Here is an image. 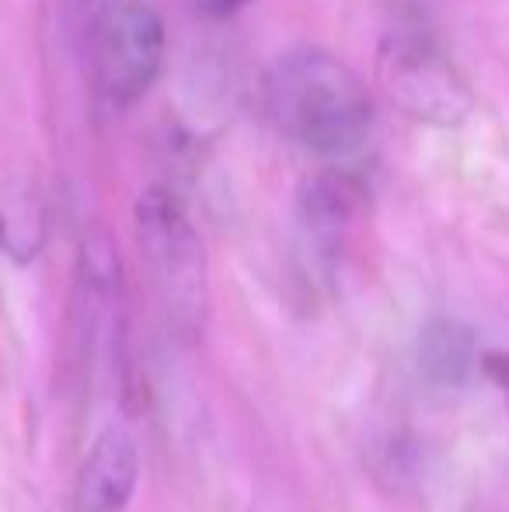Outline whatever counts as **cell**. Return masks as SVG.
Returning a JSON list of instances; mask_svg holds the SVG:
<instances>
[{
	"label": "cell",
	"instance_id": "obj_1",
	"mask_svg": "<svg viewBox=\"0 0 509 512\" xmlns=\"http://www.w3.org/2000/svg\"><path fill=\"white\" fill-rule=\"evenodd\" d=\"M265 108L276 129L325 161L363 150L374 133V98L346 60L321 46H293L265 70Z\"/></svg>",
	"mask_w": 509,
	"mask_h": 512
},
{
	"label": "cell",
	"instance_id": "obj_2",
	"mask_svg": "<svg viewBox=\"0 0 509 512\" xmlns=\"http://www.w3.org/2000/svg\"><path fill=\"white\" fill-rule=\"evenodd\" d=\"M136 248L143 276L161 310V321L178 342H196L210 321V258L203 234L175 199V192L150 185L133 209Z\"/></svg>",
	"mask_w": 509,
	"mask_h": 512
},
{
	"label": "cell",
	"instance_id": "obj_3",
	"mask_svg": "<svg viewBox=\"0 0 509 512\" xmlns=\"http://www.w3.org/2000/svg\"><path fill=\"white\" fill-rule=\"evenodd\" d=\"M88 53L95 95L109 108L136 105L157 84L168 32L150 0H105L88 11Z\"/></svg>",
	"mask_w": 509,
	"mask_h": 512
},
{
	"label": "cell",
	"instance_id": "obj_4",
	"mask_svg": "<svg viewBox=\"0 0 509 512\" xmlns=\"http://www.w3.org/2000/svg\"><path fill=\"white\" fill-rule=\"evenodd\" d=\"M377 81L384 95L412 119L454 129L475 112V91L454 56L422 25H398L377 49Z\"/></svg>",
	"mask_w": 509,
	"mask_h": 512
},
{
	"label": "cell",
	"instance_id": "obj_5",
	"mask_svg": "<svg viewBox=\"0 0 509 512\" xmlns=\"http://www.w3.org/2000/svg\"><path fill=\"white\" fill-rule=\"evenodd\" d=\"M363 185L349 171H318L297 189V244L314 279L332 283L349 248Z\"/></svg>",
	"mask_w": 509,
	"mask_h": 512
},
{
	"label": "cell",
	"instance_id": "obj_6",
	"mask_svg": "<svg viewBox=\"0 0 509 512\" xmlns=\"http://www.w3.org/2000/svg\"><path fill=\"white\" fill-rule=\"evenodd\" d=\"M140 481V446L126 425H105L74 478L70 512H126Z\"/></svg>",
	"mask_w": 509,
	"mask_h": 512
},
{
	"label": "cell",
	"instance_id": "obj_7",
	"mask_svg": "<svg viewBox=\"0 0 509 512\" xmlns=\"http://www.w3.org/2000/svg\"><path fill=\"white\" fill-rule=\"evenodd\" d=\"M49 237L46 199L28 178H7L0 185V255L14 265H32Z\"/></svg>",
	"mask_w": 509,
	"mask_h": 512
},
{
	"label": "cell",
	"instance_id": "obj_8",
	"mask_svg": "<svg viewBox=\"0 0 509 512\" xmlns=\"http://www.w3.org/2000/svg\"><path fill=\"white\" fill-rule=\"evenodd\" d=\"M475 335L461 321H433L422 331L419 366L433 384H464L475 366Z\"/></svg>",
	"mask_w": 509,
	"mask_h": 512
},
{
	"label": "cell",
	"instance_id": "obj_9",
	"mask_svg": "<svg viewBox=\"0 0 509 512\" xmlns=\"http://www.w3.org/2000/svg\"><path fill=\"white\" fill-rule=\"evenodd\" d=\"M189 4H192V11H196L199 18L227 21V18H234L238 11H245L252 0H189Z\"/></svg>",
	"mask_w": 509,
	"mask_h": 512
},
{
	"label": "cell",
	"instance_id": "obj_10",
	"mask_svg": "<svg viewBox=\"0 0 509 512\" xmlns=\"http://www.w3.org/2000/svg\"><path fill=\"white\" fill-rule=\"evenodd\" d=\"M485 373L496 380V387H503L506 398H509V352H492V356L482 359Z\"/></svg>",
	"mask_w": 509,
	"mask_h": 512
},
{
	"label": "cell",
	"instance_id": "obj_11",
	"mask_svg": "<svg viewBox=\"0 0 509 512\" xmlns=\"http://www.w3.org/2000/svg\"><path fill=\"white\" fill-rule=\"evenodd\" d=\"M98 4H105V0H81L84 11H91V7H98Z\"/></svg>",
	"mask_w": 509,
	"mask_h": 512
}]
</instances>
